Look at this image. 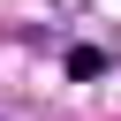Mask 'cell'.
Returning <instances> with one entry per match:
<instances>
[{
  "mask_svg": "<svg viewBox=\"0 0 121 121\" xmlns=\"http://www.w3.org/2000/svg\"><path fill=\"white\" fill-rule=\"evenodd\" d=\"M68 76H83V83L106 76V53H98V45H68Z\"/></svg>",
  "mask_w": 121,
  "mask_h": 121,
  "instance_id": "6da1fadb",
  "label": "cell"
}]
</instances>
